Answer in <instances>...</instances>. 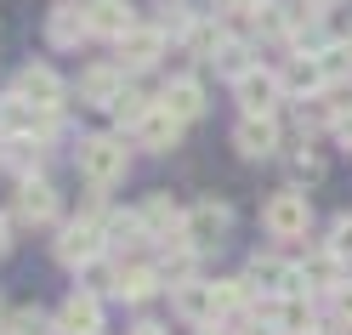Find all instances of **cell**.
Here are the masks:
<instances>
[{
  "mask_svg": "<svg viewBox=\"0 0 352 335\" xmlns=\"http://www.w3.org/2000/svg\"><path fill=\"white\" fill-rule=\"evenodd\" d=\"M228 228H233V216H228V205H216V199H199V205L188 210V244L193 250H216V244L228 239Z\"/></svg>",
  "mask_w": 352,
  "mask_h": 335,
  "instance_id": "cell-3",
  "label": "cell"
},
{
  "mask_svg": "<svg viewBox=\"0 0 352 335\" xmlns=\"http://www.w3.org/2000/svg\"><path fill=\"white\" fill-rule=\"evenodd\" d=\"M301 6H307V12H329V6H336V0H301Z\"/></svg>",
  "mask_w": 352,
  "mask_h": 335,
  "instance_id": "cell-35",
  "label": "cell"
},
{
  "mask_svg": "<svg viewBox=\"0 0 352 335\" xmlns=\"http://www.w3.org/2000/svg\"><path fill=\"white\" fill-rule=\"evenodd\" d=\"M176 137H182V120H176L165 102H153V108H148V120L137 125V142L153 148V153H165V148H176Z\"/></svg>",
  "mask_w": 352,
  "mask_h": 335,
  "instance_id": "cell-16",
  "label": "cell"
},
{
  "mask_svg": "<svg viewBox=\"0 0 352 335\" xmlns=\"http://www.w3.org/2000/svg\"><path fill=\"white\" fill-rule=\"evenodd\" d=\"M12 210H17V221H29V228H46V221L57 216V193L40 182V176H23V182H17Z\"/></svg>",
  "mask_w": 352,
  "mask_h": 335,
  "instance_id": "cell-7",
  "label": "cell"
},
{
  "mask_svg": "<svg viewBox=\"0 0 352 335\" xmlns=\"http://www.w3.org/2000/svg\"><path fill=\"white\" fill-rule=\"evenodd\" d=\"M6 250H12V221L0 216V256H6Z\"/></svg>",
  "mask_w": 352,
  "mask_h": 335,
  "instance_id": "cell-31",
  "label": "cell"
},
{
  "mask_svg": "<svg viewBox=\"0 0 352 335\" xmlns=\"http://www.w3.org/2000/svg\"><path fill=\"white\" fill-rule=\"evenodd\" d=\"M261 228L273 239H301L313 228V205H307V193H273L267 210H261Z\"/></svg>",
  "mask_w": 352,
  "mask_h": 335,
  "instance_id": "cell-2",
  "label": "cell"
},
{
  "mask_svg": "<svg viewBox=\"0 0 352 335\" xmlns=\"http://www.w3.org/2000/svg\"><path fill=\"white\" fill-rule=\"evenodd\" d=\"M142 228H148V239H165V244H188V216L170 205L165 193H153V199H142Z\"/></svg>",
  "mask_w": 352,
  "mask_h": 335,
  "instance_id": "cell-5",
  "label": "cell"
},
{
  "mask_svg": "<svg viewBox=\"0 0 352 335\" xmlns=\"http://www.w3.org/2000/svg\"><path fill=\"white\" fill-rule=\"evenodd\" d=\"M216 6H222V12H250L256 0H216Z\"/></svg>",
  "mask_w": 352,
  "mask_h": 335,
  "instance_id": "cell-32",
  "label": "cell"
},
{
  "mask_svg": "<svg viewBox=\"0 0 352 335\" xmlns=\"http://www.w3.org/2000/svg\"><path fill=\"white\" fill-rule=\"evenodd\" d=\"M210 329H216V324H210ZM210 329H205V335H210Z\"/></svg>",
  "mask_w": 352,
  "mask_h": 335,
  "instance_id": "cell-36",
  "label": "cell"
},
{
  "mask_svg": "<svg viewBox=\"0 0 352 335\" xmlns=\"http://www.w3.org/2000/svg\"><path fill=\"white\" fill-rule=\"evenodd\" d=\"M153 290H160L153 267H120L114 273V296H125V301H153Z\"/></svg>",
  "mask_w": 352,
  "mask_h": 335,
  "instance_id": "cell-19",
  "label": "cell"
},
{
  "mask_svg": "<svg viewBox=\"0 0 352 335\" xmlns=\"http://www.w3.org/2000/svg\"><path fill=\"white\" fill-rule=\"evenodd\" d=\"M188 46L199 57H216V46H222V29L216 23H188Z\"/></svg>",
  "mask_w": 352,
  "mask_h": 335,
  "instance_id": "cell-26",
  "label": "cell"
},
{
  "mask_svg": "<svg viewBox=\"0 0 352 335\" xmlns=\"http://www.w3.org/2000/svg\"><path fill=\"white\" fill-rule=\"evenodd\" d=\"M160 52H165V29H125L120 34V57L131 63V69H153L160 63Z\"/></svg>",
  "mask_w": 352,
  "mask_h": 335,
  "instance_id": "cell-15",
  "label": "cell"
},
{
  "mask_svg": "<svg viewBox=\"0 0 352 335\" xmlns=\"http://www.w3.org/2000/svg\"><path fill=\"white\" fill-rule=\"evenodd\" d=\"M210 63H216V74H233V80H239V74H250V46H239V40H222Z\"/></svg>",
  "mask_w": 352,
  "mask_h": 335,
  "instance_id": "cell-22",
  "label": "cell"
},
{
  "mask_svg": "<svg viewBox=\"0 0 352 335\" xmlns=\"http://www.w3.org/2000/svg\"><path fill=\"white\" fill-rule=\"evenodd\" d=\"M301 273H307V284H318V290H341V256L324 244L318 256H307V267H301Z\"/></svg>",
  "mask_w": 352,
  "mask_h": 335,
  "instance_id": "cell-21",
  "label": "cell"
},
{
  "mask_svg": "<svg viewBox=\"0 0 352 335\" xmlns=\"http://www.w3.org/2000/svg\"><path fill=\"white\" fill-rule=\"evenodd\" d=\"M329 125H336V137H341V148H352V108H341V114L329 120Z\"/></svg>",
  "mask_w": 352,
  "mask_h": 335,
  "instance_id": "cell-30",
  "label": "cell"
},
{
  "mask_svg": "<svg viewBox=\"0 0 352 335\" xmlns=\"http://www.w3.org/2000/svg\"><path fill=\"white\" fill-rule=\"evenodd\" d=\"M176 312H182V318H193V324H216V284L182 279V284H176Z\"/></svg>",
  "mask_w": 352,
  "mask_h": 335,
  "instance_id": "cell-14",
  "label": "cell"
},
{
  "mask_svg": "<svg viewBox=\"0 0 352 335\" xmlns=\"http://www.w3.org/2000/svg\"><path fill=\"white\" fill-rule=\"evenodd\" d=\"M85 34H91V12H85V6H52L46 12V40H52L57 52L80 46Z\"/></svg>",
  "mask_w": 352,
  "mask_h": 335,
  "instance_id": "cell-8",
  "label": "cell"
},
{
  "mask_svg": "<svg viewBox=\"0 0 352 335\" xmlns=\"http://www.w3.org/2000/svg\"><path fill=\"white\" fill-rule=\"evenodd\" d=\"M250 301V279H228V284H216V312H239Z\"/></svg>",
  "mask_w": 352,
  "mask_h": 335,
  "instance_id": "cell-25",
  "label": "cell"
},
{
  "mask_svg": "<svg viewBox=\"0 0 352 335\" xmlns=\"http://www.w3.org/2000/svg\"><path fill=\"white\" fill-rule=\"evenodd\" d=\"M102 228L97 221H69V228H63V239H57V261L63 267H91L97 256H102Z\"/></svg>",
  "mask_w": 352,
  "mask_h": 335,
  "instance_id": "cell-4",
  "label": "cell"
},
{
  "mask_svg": "<svg viewBox=\"0 0 352 335\" xmlns=\"http://www.w3.org/2000/svg\"><path fill=\"white\" fill-rule=\"evenodd\" d=\"M296 176H301V182H318V176H324V160H318V153H296Z\"/></svg>",
  "mask_w": 352,
  "mask_h": 335,
  "instance_id": "cell-28",
  "label": "cell"
},
{
  "mask_svg": "<svg viewBox=\"0 0 352 335\" xmlns=\"http://www.w3.org/2000/svg\"><path fill=\"white\" fill-rule=\"evenodd\" d=\"M80 176L91 188H114L125 176V142L120 137H85L80 142Z\"/></svg>",
  "mask_w": 352,
  "mask_h": 335,
  "instance_id": "cell-1",
  "label": "cell"
},
{
  "mask_svg": "<svg viewBox=\"0 0 352 335\" xmlns=\"http://www.w3.org/2000/svg\"><path fill=\"white\" fill-rule=\"evenodd\" d=\"M131 335H165V324H137Z\"/></svg>",
  "mask_w": 352,
  "mask_h": 335,
  "instance_id": "cell-34",
  "label": "cell"
},
{
  "mask_svg": "<svg viewBox=\"0 0 352 335\" xmlns=\"http://www.w3.org/2000/svg\"><path fill=\"white\" fill-rule=\"evenodd\" d=\"M6 335H57V324H52V318H46L40 307H23V312H12Z\"/></svg>",
  "mask_w": 352,
  "mask_h": 335,
  "instance_id": "cell-24",
  "label": "cell"
},
{
  "mask_svg": "<svg viewBox=\"0 0 352 335\" xmlns=\"http://www.w3.org/2000/svg\"><path fill=\"white\" fill-rule=\"evenodd\" d=\"M160 102L170 108L176 120H199V114H205V85L182 74V80H170V85H165V97H160Z\"/></svg>",
  "mask_w": 352,
  "mask_h": 335,
  "instance_id": "cell-18",
  "label": "cell"
},
{
  "mask_svg": "<svg viewBox=\"0 0 352 335\" xmlns=\"http://www.w3.org/2000/svg\"><path fill=\"white\" fill-rule=\"evenodd\" d=\"M17 97L34 102V108H57L63 102V80L46 69V63H29V69L17 74Z\"/></svg>",
  "mask_w": 352,
  "mask_h": 335,
  "instance_id": "cell-13",
  "label": "cell"
},
{
  "mask_svg": "<svg viewBox=\"0 0 352 335\" xmlns=\"http://www.w3.org/2000/svg\"><path fill=\"white\" fill-rule=\"evenodd\" d=\"M233 91H239V102H245V114H273V102L284 97V80L273 69H250V74L233 80Z\"/></svg>",
  "mask_w": 352,
  "mask_h": 335,
  "instance_id": "cell-6",
  "label": "cell"
},
{
  "mask_svg": "<svg viewBox=\"0 0 352 335\" xmlns=\"http://www.w3.org/2000/svg\"><path fill=\"white\" fill-rule=\"evenodd\" d=\"M239 335H278L273 324H250V329H239Z\"/></svg>",
  "mask_w": 352,
  "mask_h": 335,
  "instance_id": "cell-33",
  "label": "cell"
},
{
  "mask_svg": "<svg viewBox=\"0 0 352 335\" xmlns=\"http://www.w3.org/2000/svg\"><path fill=\"white\" fill-rule=\"evenodd\" d=\"M329 250H336L341 261H352V216H341L336 228H329Z\"/></svg>",
  "mask_w": 352,
  "mask_h": 335,
  "instance_id": "cell-27",
  "label": "cell"
},
{
  "mask_svg": "<svg viewBox=\"0 0 352 335\" xmlns=\"http://www.w3.org/2000/svg\"><path fill=\"white\" fill-rule=\"evenodd\" d=\"M336 318L352 329V284H341V290H336Z\"/></svg>",
  "mask_w": 352,
  "mask_h": 335,
  "instance_id": "cell-29",
  "label": "cell"
},
{
  "mask_svg": "<svg viewBox=\"0 0 352 335\" xmlns=\"http://www.w3.org/2000/svg\"><path fill=\"white\" fill-rule=\"evenodd\" d=\"M91 34H108V40H120L125 29H137V6L131 0H91Z\"/></svg>",
  "mask_w": 352,
  "mask_h": 335,
  "instance_id": "cell-17",
  "label": "cell"
},
{
  "mask_svg": "<svg viewBox=\"0 0 352 335\" xmlns=\"http://www.w3.org/2000/svg\"><path fill=\"white\" fill-rule=\"evenodd\" d=\"M278 329H284V335H318L313 307H307L301 290H296V296H278Z\"/></svg>",
  "mask_w": 352,
  "mask_h": 335,
  "instance_id": "cell-20",
  "label": "cell"
},
{
  "mask_svg": "<svg viewBox=\"0 0 352 335\" xmlns=\"http://www.w3.org/2000/svg\"><path fill=\"white\" fill-rule=\"evenodd\" d=\"M233 142H239L245 160H267V153H278V125L267 114H245L239 131H233Z\"/></svg>",
  "mask_w": 352,
  "mask_h": 335,
  "instance_id": "cell-10",
  "label": "cell"
},
{
  "mask_svg": "<svg viewBox=\"0 0 352 335\" xmlns=\"http://www.w3.org/2000/svg\"><path fill=\"white\" fill-rule=\"evenodd\" d=\"M250 284H261L267 296H296V290L307 284V273L301 267H284L278 256H256L250 261Z\"/></svg>",
  "mask_w": 352,
  "mask_h": 335,
  "instance_id": "cell-11",
  "label": "cell"
},
{
  "mask_svg": "<svg viewBox=\"0 0 352 335\" xmlns=\"http://www.w3.org/2000/svg\"><path fill=\"white\" fill-rule=\"evenodd\" d=\"M148 108H153V102H148L142 91H120V97H114V120H120L125 131H137V125L148 120Z\"/></svg>",
  "mask_w": 352,
  "mask_h": 335,
  "instance_id": "cell-23",
  "label": "cell"
},
{
  "mask_svg": "<svg viewBox=\"0 0 352 335\" xmlns=\"http://www.w3.org/2000/svg\"><path fill=\"white\" fill-rule=\"evenodd\" d=\"M102 329V301L91 296V290H80V296L63 301L57 312V335H97Z\"/></svg>",
  "mask_w": 352,
  "mask_h": 335,
  "instance_id": "cell-9",
  "label": "cell"
},
{
  "mask_svg": "<svg viewBox=\"0 0 352 335\" xmlns=\"http://www.w3.org/2000/svg\"><path fill=\"white\" fill-rule=\"evenodd\" d=\"M120 91H125V69H108V63H97V69L80 74V102H85V108H114Z\"/></svg>",
  "mask_w": 352,
  "mask_h": 335,
  "instance_id": "cell-12",
  "label": "cell"
}]
</instances>
